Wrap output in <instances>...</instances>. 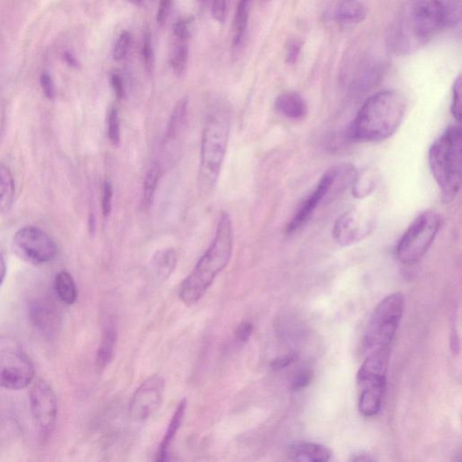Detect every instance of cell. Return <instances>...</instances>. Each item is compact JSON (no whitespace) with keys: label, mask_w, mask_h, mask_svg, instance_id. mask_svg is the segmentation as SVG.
<instances>
[{"label":"cell","mask_w":462,"mask_h":462,"mask_svg":"<svg viewBox=\"0 0 462 462\" xmlns=\"http://www.w3.org/2000/svg\"><path fill=\"white\" fill-rule=\"evenodd\" d=\"M406 99L396 90H382L364 102L350 128V138L362 142L387 140L401 125Z\"/></svg>","instance_id":"obj_1"},{"label":"cell","mask_w":462,"mask_h":462,"mask_svg":"<svg viewBox=\"0 0 462 462\" xmlns=\"http://www.w3.org/2000/svg\"><path fill=\"white\" fill-rule=\"evenodd\" d=\"M232 251L233 229L231 219L227 212H222L214 240L180 287L179 296L184 305L192 306L202 298L218 274L228 266Z\"/></svg>","instance_id":"obj_2"},{"label":"cell","mask_w":462,"mask_h":462,"mask_svg":"<svg viewBox=\"0 0 462 462\" xmlns=\"http://www.w3.org/2000/svg\"><path fill=\"white\" fill-rule=\"evenodd\" d=\"M231 114L223 106L213 107L207 116L202 131L198 183L202 193L212 192L221 174L229 133Z\"/></svg>","instance_id":"obj_3"},{"label":"cell","mask_w":462,"mask_h":462,"mask_svg":"<svg viewBox=\"0 0 462 462\" xmlns=\"http://www.w3.org/2000/svg\"><path fill=\"white\" fill-rule=\"evenodd\" d=\"M462 134L460 126H451L430 147L428 162L432 177L445 203L456 199L461 190Z\"/></svg>","instance_id":"obj_4"},{"label":"cell","mask_w":462,"mask_h":462,"mask_svg":"<svg viewBox=\"0 0 462 462\" xmlns=\"http://www.w3.org/2000/svg\"><path fill=\"white\" fill-rule=\"evenodd\" d=\"M358 174L356 167L351 164H339L329 169L323 174L311 195L300 205L298 211L287 225L286 233L293 234L299 231L312 217L320 206L328 205L344 190L352 187Z\"/></svg>","instance_id":"obj_5"},{"label":"cell","mask_w":462,"mask_h":462,"mask_svg":"<svg viewBox=\"0 0 462 462\" xmlns=\"http://www.w3.org/2000/svg\"><path fill=\"white\" fill-rule=\"evenodd\" d=\"M405 311V298L400 293L382 300L374 310L363 339L365 354L390 350Z\"/></svg>","instance_id":"obj_6"},{"label":"cell","mask_w":462,"mask_h":462,"mask_svg":"<svg viewBox=\"0 0 462 462\" xmlns=\"http://www.w3.org/2000/svg\"><path fill=\"white\" fill-rule=\"evenodd\" d=\"M389 351L367 355L358 370V411L365 418L377 415L382 406Z\"/></svg>","instance_id":"obj_7"},{"label":"cell","mask_w":462,"mask_h":462,"mask_svg":"<svg viewBox=\"0 0 462 462\" xmlns=\"http://www.w3.org/2000/svg\"><path fill=\"white\" fill-rule=\"evenodd\" d=\"M33 362L19 342L11 336L0 335V387L20 390L35 379Z\"/></svg>","instance_id":"obj_8"},{"label":"cell","mask_w":462,"mask_h":462,"mask_svg":"<svg viewBox=\"0 0 462 462\" xmlns=\"http://www.w3.org/2000/svg\"><path fill=\"white\" fill-rule=\"evenodd\" d=\"M442 219L434 212H423L409 226L397 244L396 255L403 264L412 265L425 256L440 231Z\"/></svg>","instance_id":"obj_9"},{"label":"cell","mask_w":462,"mask_h":462,"mask_svg":"<svg viewBox=\"0 0 462 462\" xmlns=\"http://www.w3.org/2000/svg\"><path fill=\"white\" fill-rule=\"evenodd\" d=\"M409 15L406 30L415 44L426 43L445 27L444 3L440 0H415Z\"/></svg>","instance_id":"obj_10"},{"label":"cell","mask_w":462,"mask_h":462,"mask_svg":"<svg viewBox=\"0 0 462 462\" xmlns=\"http://www.w3.org/2000/svg\"><path fill=\"white\" fill-rule=\"evenodd\" d=\"M32 418L42 437L47 439L56 428L58 403L56 393L49 384L35 381L29 392Z\"/></svg>","instance_id":"obj_11"},{"label":"cell","mask_w":462,"mask_h":462,"mask_svg":"<svg viewBox=\"0 0 462 462\" xmlns=\"http://www.w3.org/2000/svg\"><path fill=\"white\" fill-rule=\"evenodd\" d=\"M13 242L23 257L35 264H47L56 257V241L47 232L35 226L18 229Z\"/></svg>","instance_id":"obj_12"},{"label":"cell","mask_w":462,"mask_h":462,"mask_svg":"<svg viewBox=\"0 0 462 462\" xmlns=\"http://www.w3.org/2000/svg\"><path fill=\"white\" fill-rule=\"evenodd\" d=\"M373 229L372 215L365 209L353 208L337 219L332 235L339 245L350 247L365 240Z\"/></svg>","instance_id":"obj_13"},{"label":"cell","mask_w":462,"mask_h":462,"mask_svg":"<svg viewBox=\"0 0 462 462\" xmlns=\"http://www.w3.org/2000/svg\"><path fill=\"white\" fill-rule=\"evenodd\" d=\"M166 382L160 375L145 379L132 397L130 415L135 421L150 419L159 408L164 399Z\"/></svg>","instance_id":"obj_14"},{"label":"cell","mask_w":462,"mask_h":462,"mask_svg":"<svg viewBox=\"0 0 462 462\" xmlns=\"http://www.w3.org/2000/svg\"><path fill=\"white\" fill-rule=\"evenodd\" d=\"M32 324L47 340L56 337L59 332L61 315L56 303L47 297L34 299L29 305Z\"/></svg>","instance_id":"obj_15"},{"label":"cell","mask_w":462,"mask_h":462,"mask_svg":"<svg viewBox=\"0 0 462 462\" xmlns=\"http://www.w3.org/2000/svg\"><path fill=\"white\" fill-rule=\"evenodd\" d=\"M188 99L183 98L176 103L168 121L164 135L163 148L167 157L172 158L178 154L183 145V135L186 134L187 118H188Z\"/></svg>","instance_id":"obj_16"},{"label":"cell","mask_w":462,"mask_h":462,"mask_svg":"<svg viewBox=\"0 0 462 462\" xmlns=\"http://www.w3.org/2000/svg\"><path fill=\"white\" fill-rule=\"evenodd\" d=\"M276 109L284 117L299 121L306 117L308 106L305 99L296 92H286L277 97Z\"/></svg>","instance_id":"obj_17"},{"label":"cell","mask_w":462,"mask_h":462,"mask_svg":"<svg viewBox=\"0 0 462 462\" xmlns=\"http://www.w3.org/2000/svg\"><path fill=\"white\" fill-rule=\"evenodd\" d=\"M291 461L301 462H325L331 458V451L324 446L302 442L291 446L288 450Z\"/></svg>","instance_id":"obj_18"},{"label":"cell","mask_w":462,"mask_h":462,"mask_svg":"<svg viewBox=\"0 0 462 462\" xmlns=\"http://www.w3.org/2000/svg\"><path fill=\"white\" fill-rule=\"evenodd\" d=\"M186 399H183L179 403L178 406H177L176 412H174L173 418L171 419L169 425H168L166 434H164L163 440L161 442L159 449H158L157 451V461L163 462L167 460L171 445H172L181 425H182L184 415H186Z\"/></svg>","instance_id":"obj_19"},{"label":"cell","mask_w":462,"mask_h":462,"mask_svg":"<svg viewBox=\"0 0 462 462\" xmlns=\"http://www.w3.org/2000/svg\"><path fill=\"white\" fill-rule=\"evenodd\" d=\"M176 252L174 248L157 251L151 260V272L158 281L164 283L176 269Z\"/></svg>","instance_id":"obj_20"},{"label":"cell","mask_w":462,"mask_h":462,"mask_svg":"<svg viewBox=\"0 0 462 462\" xmlns=\"http://www.w3.org/2000/svg\"><path fill=\"white\" fill-rule=\"evenodd\" d=\"M16 184L11 169L0 163V213L8 214L14 206Z\"/></svg>","instance_id":"obj_21"},{"label":"cell","mask_w":462,"mask_h":462,"mask_svg":"<svg viewBox=\"0 0 462 462\" xmlns=\"http://www.w3.org/2000/svg\"><path fill=\"white\" fill-rule=\"evenodd\" d=\"M366 17V6L360 0H340L336 6L335 18L344 24H358Z\"/></svg>","instance_id":"obj_22"},{"label":"cell","mask_w":462,"mask_h":462,"mask_svg":"<svg viewBox=\"0 0 462 462\" xmlns=\"http://www.w3.org/2000/svg\"><path fill=\"white\" fill-rule=\"evenodd\" d=\"M117 331L114 326L108 325L103 332L101 344L97 351L96 363L99 368H105L111 364L117 346Z\"/></svg>","instance_id":"obj_23"},{"label":"cell","mask_w":462,"mask_h":462,"mask_svg":"<svg viewBox=\"0 0 462 462\" xmlns=\"http://www.w3.org/2000/svg\"><path fill=\"white\" fill-rule=\"evenodd\" d=\"M54 291L58 298L66 305H73L78 298V290L72 274L61 271L54 279Z\"/></svg>","instance_id":"obj_24"},{"label":"cell","mask_w":462,"mask_h":462,"mask_svg":"<svg viewBox=\"0 0 462 462\" xmlns=\"http://www.w3.org/2000/svg\"><path fill=\"white\" fill-rule=\"evenodd\" d=\"M161 174V164L158 162H153L151 164L144 182L143 188V205L145 208H148L153 202L154 193H156L158 183H159Z\"/></svg>","instance_id":"obj_25"},{"label":"cell","mask_w":462,"mask_h":462,"mask_svg":"<svg viewBox=\"0 0 462 462\" xmlns=\"http://www.w3.org/2000/svg\"><path fill=\"white\" fill-rule=\"evenodd\" d=\"M188 41L177 39L171 51L170 64L177 76L182 75L188 63Z\"/></svg>","instance_id":"obj_26"},{"label":"cell","mask_w":462,"mask_h":462,"mask_svg":"<svg viewBox=\"0 0 462 462\" xmlns=\"http://www.w3.org/2000/svg\"><path fill=\"white\" fill-rule=\"evenodd\" d=\"M375 188V180L372 174L365 172L361 176H357L356 180L352 186L353 195L357 198H363V197L370 195Z\"/></svg>","instance_id":"obj_27"},{"label":"cell","mask_w":462,"mask_h":462,"mask_svg":"<svg viewBox=\"0 0 462 462\" xmlns=\"http://www.w3.org/2000/svg\"><path fill=\"white\" fill-rule=\"evenodd\" d=\"M108 137L111 144L118 145L121 142V121L117 107L112 106L108 113Z\"/></svg>","instance_id":"obj_28"},{"label":"cell","mask_w":462,"mask_h":462,"mask_svg":"<svg viewBox=\"0 0 462 462\" xmlns=\"http://www.w3.org/2000/svg\"><path fill=\"white\" fill-rule=\"evenodd\" d=\"M446 27H456L461 17V0H446L444 4Z\"/></svg>","instance_id":"obj_29"},{"label":"cell","mask_w":462,"mask_h":462,"mask_svg":"<svg viewBox=\"0 0 462 462\" xmlns=\"http://www.w3.org/2000/svg\"><path fill=\"white\" fill-rule=\"evenodd\" d=\"M142 54H143L144 64L147 73H153L154 69V56L153 47H152L150 28L145 29V31Z\"/></svg>","instance_id":"obj_30"},{"label":"cell","mask_w":462,"mask_h":462,"mask_svg":"<svg viewBox=\"0 0 462 462\" xmlns=\"http://www.w3.org/2000/svg\"><path fill=\"white\" fill-rule=\"evenodd\" d=\"M132 35L129 32L124 31L119 35L117 43H116L113 57L116 61H121L128 56L129 48H130Z\"/></svg>","instance_id":"obj_31"},{"label":"cell","mask_w":462,"mask_h":462,"mask_svg":"<svg viewBox=\"0 0 462 462\" xmlns=\"http://www.w3.org/2000/svg\"><path fill=\"white\" fill-rule=\"evenodd\" d=\"M461 78L458 76L452 87L451 111L454 118L460 123L461 119Z\"/></svg>","instance_id":"obj_32"},{"label":"cell","mask_w":462,"mask_h":462,"mask_svg":"<svg viewBox=\"0 0 462 462\" xmlns=\"http://www.w3.org/2000/svg\"><path fill=\"white\" fill-rule=\"evenodd\" d=\"M112 197L113 188L111 183L109 180H105L103 183L102 188V213L105 218H108L111 215L112 209Z\"/></svg>","instance_id":"obj_33"},{"label":"cell","mask_w":462,"mask_h":462,"mask_svg":"<svg viewBox=\"0 0 462 462\" xmlns=\"http://www.w3.org/2000/svg\"><path fill=\"white\" fill-rule=\"evenodd\" d=\"M312 377V370H299L298 372H297L295 376H293L292 380V386H291V387H292L293 391L305 389V387H308L310 383H311Z\"/></svg>","instance_id":"obj_34"},{"label":"cell","mask_w":462,"mask_h":462,"mask_svg":"<svg viewBox=\"0 0 462 462\" xmlns=\"http://www.w3.org/2000/svg\"><path fill=\"white\" fill-rule=\"evenodd\" d=\"M190 24L192 20H180L174 25V35L177 39L188 41L190 37Z\"/></svg>","instance_id":"obj_35"},{"label":"cell","mask_w":462,"mask_h":462,"mask_svg":"<svg viewBox=\"0 0 462 462\" xmlns=\"http://www.w3.org/2000/svg\"><path fill=\"white\" fill-rule=\"evenodd\" d=\"M40 83L45 97L49 99L56 98V87H54L53 80H51L49 74L47 73L42 74Z\"/></svg>","instance_id":"obj_36"},{"label":"cell","mask_w":462,"mask_h":462,"mask_svg":"<svg viewBox=\"0 0 462 462\" xmlns=\"http://www.w3.org/2000/svg\"><path fill=\"white\" fill-rule=\"evenodd\" d=\"M253 324L250 322H242L238 329H236V338L242 344H245L250 340L252 332H253Z\"/></svg>","instance_id":"obj_37"},{"label":"cell","mask_w":462,"mask_h":462,"mask_svg":"<svg viewBox=\"0 0 462 462\" xmlns=\"http://www.w3.org/2000/svg\"><path fill=\"white\" fill-rule=\"evenodd\" d=\"M302 44L297 40L291 41L287 45L286 49V61L290 64L295 63L301 51Z\"/></svg>","instance_id":"obj_38"},{"label":"cell","mask_w":462,"mask_h":462,"mask_svg":"<svg viewBox=\"0 0 462 462\" xmlns=\"http://www.w3.org/2000/svg\"><path fill=\"white\" fill-rule=\"evenodd\" d=\"M226 0H213L212 16L219 23H224L226 20Z\"/></svg>","instance_id":"obj_39"},{"label":"cell","mask_w":462,"mask_h":462,"mask_svg":"<svg viewBox=\"0 0 462 462\" xmlns=\"http://www.w3.org/2000/svg\"><path fill=\"white\" fill-rule=\"evenodd\" d=\"M171 8V0H160L159 8H158L157 20L158 24L164 25L169 15Z\"/></svg>","instance_id":"obj_40"},{"label":"cell","mask_w":462,"mask_h":462,"mask_svg":"<svg viewBox=\"0 0 462 462\" xmlns=\"http://www.w3.org/2000/svg\"><path fill=\"white\" fill-rule=\"evenodd\" d=\"M251 0H240L235 16V22L248 21V6Z\"/></svg>","instance_id":"obj_41"},{"label":"cell","mask_w":462,"mask_h":462,"mask_svg":"<svg viewBox=\"0 0 462 462\" xmlns=\"http://www.w3.org/2000/svg\"><path fill=\"white\" fill-rule=\"evenodd\" d=\"M111 83L118 99H123L125 97L124 84L121 77L118 73H112L111 75Z\"/></svg>","instance_id":"obj_42"},{"label":"cell","mask_w":462,"mask_h":462,"mask_svg":"<svg viewBox=\"0 0 462 462\" xmlns=\"http://www.w3.org/2000/svg\"><path fill=\"white\" fill-rule=\"evenodd\" d=\"M295 360V355H288V356L277 358L272 361V363H271V367H272L274 370H283V368L290 366V365Z\"/></svg>","instance_id":"obj_43"},{"label":"cell","mask_w":462,"mask_h":462,"mask_svg":"<svg viewBox=\"0 0 462 462\" xmlns=\"http://www.w3.org/2000/svg\"><path fill=\"white\" fill-rule=\"evenodd\" d=\"M351 461H364V462H370V461H376V458H374L371 455L365 454V452H360V454H356L354 455H352V458H351Z\"/></svg>","instance_id":"obj_44"},{"label":"cell","mask_w":462,"mask_h":462,"mask_svg":"<svg viewBox=\"0 0 462 462\" xmlns=\"http://www.w3.org/2000/svg\"><path fill=\"white\" fill-rule=\"evenodd\" d=\"M6 264L4 256L0 252V286H2L3 282L6 279Z\"/></svg>","instance_id":"obj_45"},{"label":"cell","mask_w":462,"mask_h":462,"mask_svg":"<svg viewBox=\"0 0 462 462\" xmlns=\"http://www.w3.org/2000/svg\"><path fill=\"white\" fill-rule=\"evenodd\" d=\"M5 123H6L5 111L1 108V106H0V140H1V135H3V133H4Z\"/></svg>","instance_id":"obj_46"},{"label":"cell","mask_w":462,"mask_h":462,"mask_svg":"<svg viewBox=\"0 0 462 462\" xmlns=\"http://www.w3.org/2000/svg\"><path fill=\"white\" fill-rule=\"evenodd\" d=\"M66 59L68 60V63L71 64V66H77V61L73 56H69V54H67L66 56Z\"/></svg>","instance_id":"obj_47"},{"label":"cell","mask_w":462,"mask_h":462,"mask_svg":"<svg viewBox=\"0 0 462 462\" xmlns=\"http://www.w3.org/2000/svg\"><path fill=\"white\" fill-rule=\"evenodd\" d=\"M129 1L133 3L134 5L140 6L143 0H129Z\"/></svg>","instance_id":"obj_48"},{"label":"cell","mask_w":462,"mask_h":462,"mask_svg":"<svg viewBox=\"0 0 462 462\" xmlns=\"http://www.w3.org/2000/svg\"><path fill=\"white\" fill-rule=\"evenodd\" d=\"M262 2H267V0H261Z\"/></svg>","instance_id":"obj_49"}]
</instances>
